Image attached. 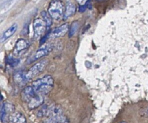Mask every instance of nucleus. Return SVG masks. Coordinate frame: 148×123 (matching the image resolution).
Returning <instances> with one entry per match:
<instances>
[{"mask_svg":"<svg viewBox=\"0 0 148 123\" xmlns=\"http://www.w3.org/2000/svg\"><path fill=\"white\" fill-rule=\"evenodd\" d=\"M48 63L49 61L47 60H43L42 61L35 64L33 66L30 68L28 73H27L28 80H31L32 78L42 73L46 69Z\"/></svg>","mask_w":148,"mask_h":123,"instance_id":"3","label":"nucleus"},{"mask_svg":"<svg viewBox=\"0 0 148 123\" xmlns=\"http://www.w3.org/2000/svg\"><path fill=\"white\" fill-rule=\"evenodd\" d=\"M147 115H148V110H147Z\"/></svg>","mask_w":148,"mask_h":123,"instance_id":"24","label":"nucleus"},{"mask_svg":"<svg viewBox=\"0 0 148 123\" xmlns=\"http://www.w3.org/2000/svg\"><path fill=\"white\" fill-rule=\"evenodd\" d=\"M97 1H104V0H97Z\"/></svg>","mask_w":148,"mask_h":123,"instance_id":"22","label":"nucleus"},{"mask_svg":"<svg viewBox=\"0 0 148 123\" xmlns=\"http://www.w3.org/2000/svg\"><path fill=\"white\" fill-rule=\"evenodd\" d=\"M7 63L12 67H15L19 63V60L14 58L12 56H9L6 60Z\"/></svg>","mask_w":148,"mask_h":123,"instance_id":"18","label":"nucleus"},{"mask_svg":"<svg viewBox=\"0 0 148 123\" xmlns=\"http://www.w3.org/2000/svg\"><path fill=\"white\" fill-rule=\"evenodd\" d=\"M53 85L54 80L51 75H46L42 78L33 82L32 84V86L33 87L37 93L42 96L51 92Z\"/></svg>","mask_w":148,"mask_h":123,"instance_id":"1","label":"nucleus"},{"mask_svg":"<svg viewBox=\"0 0 148 123\" xmlns=\"http://www.w3.org/2000/svg\"><path fill=\"white\" fill-rule=\"evenodd\" d=\"M9 121L12 123H27L25 117L20 112H13L9 116Z\"/></svg>","mask_w":148,"mask_h":123,"instance_id":"9","label":"nucleus"},{"mask_svg":"<svg viewBox=\"0 0 148 123\" xmlns=\"http://www.w3.org/2000/svg\"><path fill=\"white\" fill-rule=\"evenodd\" d=\"M37 94H38L37 93V92L35 91L32 85L28 86L23 89L21 94L22 99L23 101L25 102L28 103L32 98Z\"/></svg>","mask_w":148,"mask_h":123,"instance_id":"5","label":"nucleus"},{"mask_svg":"<svg viewBox=\"0 0 148 123\" xmlns=\"http://www.w3.org/2000/svg\"><path fill=\"white\" fill-rule=\"evenodd\" d=\"M119 123H127V122H125V121H121V122H119Z\"/></svg>","mask_w":148,"mask_h":123,"instance_id":"21","label":"nucleus"},{"mask_svg":"<svg viewBox=\"0 0 148 123\" xmlns=\"http://www.w3.org/2000/svg\"><path fill=\"white\" fill-rule=\"evenodd\" d=\"M77 1H78V2H79V3H81V4H82V3H83L84 2L85 0H77Z\"/></svg>","mask_w":148,"mask_h":123,"instance_id":"20","label":"nucleus"},{"mask_svg":"<svg viewBox=\"0 0 148 123\" xmlns=\"http://www.w3.org/2000/svg\"><path fill=\"white\" fill-rule=\"evenodd\" d=\"M25 1H29V0H25Z\"/></svg>","mask_w":148,"mask_h":123,"instance_id":"23","label":"nucleus"},{"mask_svg":"<svg viewBox=\"0 0 148 123\" xmlns=\"http://www.w3.org/2000/svg\"><path fill=\"white\" fill-rule=\"evenodd\" d=\"M47 27V24L43 19L40 18L36 19L33 22V29L35 36L39 37L42 36L46 31Z\"/></svg>","mask_w":148,"mask_h":123,"instance_id":"4","label":"nucleus"},{"mask_svg":"<svg viewBox=\"0 0 148 123\" xmlns=\"http://www.w3.org/2000/svg\"><path fill=\"white\" fill-rule=\"evenodd\" d=\"M13 79L15 82L18 84H24L28 81L27 76V73L21 71L14 73Z\"/></svg>","mask_w":148,"mask_h":123,"instance_id":"11","label":"nucleus"},{"mask_svg":"<svg viewBox=\"0 0 148 123\" xmlns=\"http://www.w3.org/2000/svg\"><path fill=\"white\" fill-rule=\"evenodd\" d=\"M79 28V23L77 22H74L70 28V30L69 32V37H71L76 34Z\"/></svg>","mask_w":148,"mask_h":123,"instance_id":"17","label":"nucleus"},{"mask_svg":"<svg viewBox=\"0 0 148 123\" xmlns=\"http://www.w3.org/2000/svg\"><path fill=\"white\" fill-rule=\"evenodd\" d=\"M28 47V43L25 39H19L17 41L15 45V50L17 52H21Z\"/></svg>","mask_w":148,"mask_h":123,"instance_id":"13","label":"nucleus"},{"mask_svg":"<svg viewBox=\"0 0 148 123\" xmlns=\"http://www.w3.org/2000/svg\"><path fill=\"white\" fill-rule=\"evenodd\" d=\"M41 14H42L43 19L46 23L47 27H50L52 23V17L50 16V14H49V13H47L45 11H43L42 13H41Z\"/></svg>","mask_w":148,"mask_h":123,"instance_id":"16","label":"nucleus"},{"mask_svg":"<svg viewBox=\"0 0 148 123\" xmlns=\"http://www.w3.org/2000/svg\"><path fill=\"white\" fill-rule=\"evenodd\" d=\"M18 28V24L14 23L9 28H8L3 34L1 38V42H3L9 38H10L11 36H12L15 33V32L17 31Z\"/></svg>","mask_w":148,"mask_h":123,"instance_id":"10","label":"nucleus"},{"mask_svg":"<svg viewBox=\"0 0 148 123\" xmlns=\"http://www.w3.org/2000/svg\"><path fill=\"white\" fill-rule=\"evenodd\" d=\"M69 24L67 23H64L62 25L58 27L55 28L54 30H53V31L51 32V33L50 34V36L51 38H53L62 37L67 33V31H69Z\"/></svg>","mask_w":148,"mask_h":123,"instance_id":"6","label":"nucleus"},{"mask_svg":"<svg viewBox=\"0 0 148 123\" xmlns=\"http://www.w3.org/2000/svg\"><path fill=\"white\" fill-rule=\"evenodd\" d=\"M44 102V98L43 97L40 95L37 94L35 97H34L28 103V107L31 109H34L40 105H42Z\"/></svg>","mask_w":148,"mask_h":123,"instance_id":"8","label":"nucleus"},{"mask_svg":"<svg viewBox=\"0 0 148 123\" xmlns=\"http://www.w3.org/2000/svg\"><path fill=\"white\" fill-rule=\"evenodd\" d=\"M76 10V7L75 4L72 3H69L67 4L66 8L64 15V19H67L71 17L75 13Z\"/></svg>","mask_w":148,"mask_h":123,"instance_id":"12","label":"nucleus"},{"mask_svg":"<svg viewBox=\"0 0 148 123\" xmlns=\"http://www.w3.org/2000/svg\"><path fill=\"white\" fill-rule=\"evenodd\" d=\"M87 8V5L86 4H84V5H82L81 6H80L79 7V12H84V11H85L86 9Z\"/></svg>","mask_w":148,"mask_h":123,"instance_id":"19","label":"nucleus"},{"mask_svg":"<svg viewBox=\"0 0 148 123\" xmlns=\"http://www.w3.org/2000/svg\"><path fill=\"white\" fill-rule=\"evenodd\" d=\"M47 123H67V120L64 117L61 115L50 117L47 121Z\"/></svg>","mask_w":148,"mask_h":123,"instance_id":"14","label":"nucleus"},{"mask_svg":"<svg viewBox=\"0 0 148 123\" xmlns=\"http://www.w3.org/2000/svg\"><path fill=\"white\" fill-rule=\"evenodd\" d=\"M8 113L9 112L5 109L4 104H3L1 108V120L2 123H8L9 122V116Z\"/></svg>","mask_w":148,"mask_h":123,"instance_id":"15","label":"nucleus"},{"mask_svg":"<svg viewBox=\"0 0 148 123\" xmlns=\"http://www.w3.org/2000/svg\"><path fill=\"white\" fill-rule=\"evenodd\" d=\"M52 46L48 45L42 48H41L36 52L35 55L32 57V61L37 60L42 57L48 55L52 51Z\"/></svg>","mask_w":148,"mask_h":123,"instance_id":"7","label":"nucleus"},{"mask_svg":"<svg viewBox=\"0 0 148 123\" xmlns=\"http://www.w3.org/2000/svg\"><path fill=\"white\" fill-rule=\"evenodd\" d=\"M65 10L64 5L60 0H53L48 7L49 14L55 20H60L64 15Z\"/></svg>","mask_w":148,"mask_h":123,"instance_id":"2","label":"nucleus"}]
</instances>
